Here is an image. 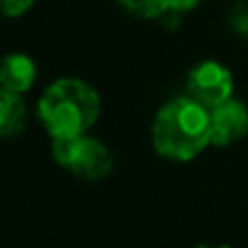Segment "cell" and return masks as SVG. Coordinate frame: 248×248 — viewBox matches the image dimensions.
Wrapping results in <instances>:
<instances>
[{
	"mask_svg": "<svg viewBox=\"0 0 248 248\" xmlns=\"http://www.w3.org/2000/svg\"><path fill=\"white\" fill-rule=\"evenodd\" d=\"M153 148L174 163L194 161L211 146V113L189 96H179L157 111L150 126Z\"/></svg>",
	"mask_w": 248,
	"mask_h": 248,
	"instance_id": "cell-1",
	"label": "cell"
},
{
	"mask_svg": "<svg viewBox=\"0 0 248 248\" xmlns=\"http://www.w3.org/2000/svg\"><path fill=\"white\" fill-rule=\"evenodd\" d=\"M100 94L83 78L52 81L37 100V118L52 140L87 135L100 118Z\"/></svg>",
	"mask_w": 248,
	"mask_h": 248,
	"instance_id": "cell-2",
	"label": "cell"
},
{
	"mask_svg": "<svg viewBox=\"0 0 248 248\" xmlns=\"http://www.w3.org/2000/svg\"><path fill=\"white\" fill-rule=\"evenodd\" d=\"M52 157L63 170L83 181H103L113 170V153L98 137L77 135L52 140Z\"/></svg>",
	"mask_w": 248,
	"mask_h": 248,
	"instance_id": "cell-3",
	"label": "cell"
},
{
	"mask_svg": "<svg viewBox=\"0 0 248 248\" xmlns=\"http://www.w3.org/2000/svg\"><path fill=\"white\" fill-rule=\"evenodd\" d=\"M187 96L214 109L233 98V74L220 61H201L187 74Z\"/></svg>",
	"mask_w": 248,
	"mask_h": 248,
	"instance_id": "cell-4",
	"label": "cell"
},
{
	"mask_svg": "<svg viewBox=\"0 0 248 248\" xmlns=\"http://www.w3.org/2000/svg\"><path fill=\"white\" fill-rule=\"evenodd\" d=\"M211 113V146L227 148L237 144L248 135V107L242 100H227L218 107L209 109Z\"/></svg>",
	"mask_w": 248,
	"mask_h": 248,
	"instance_id": "cell-5",
	"label": "cell"
},
{
	"mask_svg": "<svg viewBox=\"0 0 248 248\" xmlns=\"http://www.w3.org/2000/svg\"><path fill=\"white\" fill-rule=\"evenodd\" d=\"M37 78V65L26 52H9L0 59V87L24 96Z\"/></svg>",
	"mask_w": 248,
	"mask_h": 248,
	"instance_id": "cell-6",
	"label": "cell"
},
{
	"mask_svg": "<svg viewBox=\"0 0 248 248\" xmlns=\"http://www.w3.org/2000/svg\"><path fill=\"white\" fill-rule=\"evenodd\" d=\"M26 116L24 96L0 87V137L11 140L20 135L26 126Z\"/></svg>",
	"mask_w": 248,
	"mask_h": 248,
	"instance_id": "cell-7",
	"label": "cell"
},
{
	"mask_svg": "<svg viewBox=\"0 0 248 248\" xmlns=\"http://www.w3.org/2000/svg\"><path fill=\"white\" fill-rule=\"evenodd\" d=\"M116 2L140 20H161L163 13L170 11L168 0H116Z\"/></svg>",
	"mask_w": 248,
	"mask_h": 248,
	"instance_id": "cell-8",
	"label": "cell"
},
{
	"mask_svg": "<svg viewBox=\"0 0 248 248\" xmlns=\"http://www.w3.org/2000/svg\"><path fill=\"white\" fill-rule=\"evenodd\" d=\"M229 24L242 37H248V0H240L229 11Z\"/></svg>",
	"mask_w": 248,
	"mask_h": 248,
	"instance_id": "cell-9",
	"label": "cell"
},
{
	"mask_svg": "<svg viewBox=\"0 0 248 248\" xmlns=\"http://www.w3.org/2000/svg\"><path fill=\"white\" fill-rule=\"evenodd\" d=\"M35 4V0H0V16L2 17H22L26 11H31V7Z\"/></svg>",
	"mask_w": 248,
	"mask_h": 248,
	"instance_id": "cell-10",
	"label": "cell"
},
{
	"mask_svg": "<svg viewBox=\"0 0 248 248\" xmlns=\"http://www.w3.org/2000/svg\"><path fill=\"white\" fill-rule=\"evenodd\" d=\"M202 0H168V4H170V11L174 13H187V11H194V9L201 4Z\"/></svg>",
	"mask_w": 248,
	"mask_h": 248,
	"instance_id": "cell-11",
	"label": "cell"
},
{
	"mask_svg": "<svg viewBox=\"0 0 248 248\" xmlns=\"http://www.w3.org/2000/svg\"><path fill=\"white\" fill-rule=\"evenodd\" d=\"M196 248H211V246H205V244H202V246H196ZM216 248H229V246H216Z\"/></svg>",
	"mask_w": 248,
	"mask_h": 248,
	"instance_id": "cell-12",
	"label": "cell"
}]
</instances>
